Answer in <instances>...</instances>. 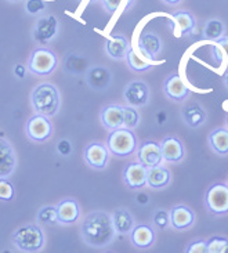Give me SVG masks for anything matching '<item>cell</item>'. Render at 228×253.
Returning <instances> with one entry per match:
<instances>
[{"label": "cell", "instance_id": "21", "mask_svg": "<svg viewBox=\"0 0 228 253\" xmlns=\"http://www.w3.org/2000/svg\"><path fill=\"white\" fill-rule=\"evenodd\" d=\"M129 48L130 43L123 35H111L105 41V53L114 60H123Z\"/></svg>", "mask_w": 228, "mask_h": 253}, {"label": "cell", "instance_id": "11", "mask_svg": "<svg viewBox=\"0 0 228 253\" xmlns=\"http://www.w3.org/2000/svg\"><path fill=\"white\" fill-rule=\"evenodd\" d=\"M163 91L169 100L176 101V103L186 101L188 96L191 94V90L188 89V86L184 83L179 74H172L166 78L165 83H163Z\"/></svg>", "mask_w": 228, "mask_h": 253}, {"label": "cell", "instance_id": "18", "mask_svg": "<svg viewBox=\"0 0 228 253\" xmlns=\"http://www.w3.org/2000/svg\"><path fill=\"white\" fill-rule=\"evenodd\" d=\"M138 50L144 54V57L150 61H153L156 55L162 51V41L158 35L151 32H144L140 35L137 42Z\"/></svg>", "mask_w": 228, "mask_h": 253}, {"label": "cell", "instance_id": "9", "mask_svg": "<svg viewBox=\"0 0 228 253\" xmlns=\"http://www.w3.org/2000/svg\"><path fill=\"white\" fill-rule=\"evenodd\" d=\"M57 34H58V20L54 15H46L38 20L32 36L38 43L44 44L53 41Z\"/></svg>", "mask_w": 228, "mask_h": 253}, {"label": "cell", "instance_id": "20", "mask_svg": "<svg viewBox=\"0 0 228 253\" xmlns=\"http://www.w3.org/2000/svg\"><path fill=\"white\" fill-rule=\"evenodd\" d=\"M17 158L11 144L4 138H0V177L10 176L15 169Z\"/></svg>", "mask_w": 228, "mask_h": 253}, {"label": "cell", "instance_id": "2", "mask_svg": "<svg viewBox=\"0 0 228 253\" xmlns=\"http://www.w3.org/2000/svg\"><path fill=\"white\" fill-rule=\"evenodd\" d=\"M35 114L53 117L60 110V93L51 83H39L31 94Z\"/></svg>", "mask_w": 228, "mask_h": 253}, {"label": "cell", "instance_id": "46", "mask_svg": "<svg viewBox=\"0 0 228 253\" xmlns=\"http://www.w3.org/2000/svg\"><path fill=\"white\" fill-rule=\"evenodd\" d=\"M227 185H228V183H227Z\"/></svg>", "mask_w": 228, "mask_h": 253}, {"label": "cell", "instance_id": "10", "mask_svg": "<svg viewBox=\"0 0 228 253\" xmlns=\"http://www.w3.org/2000/svg\"><path fill=\"white\" fill-rule=\"evenodd\" d=\"M137 159L145 168H152L156 165H162L163 157L160 151V144L152 140H145L140 144L137 150Z\"/></svg>", "mask_w": 228, "mask_h": 253}, {"label": "cell", "instance_id": "45", "mask_svg": "<svg viewBox=\"0 0 228 253\" xmlns=\"http://www.w3.org/2000/svg\"><path fill=\"white\" fill-rule=\"evenodd\" d=\"M10 1H14V3H15V1H20V0H10Z\"/></svg>", "mask_w": 228, "mask_h": 253}, {"label": "cell", "instance_id": "43", "mask_svg": "<svg viewBox=\"0 0 228 253\" xmlns=\"http://www.w3.org/2000/svg\"><path fill=\"white\" fill-rule=\"evenodd\" d=\"M224 83H226V86L228 87V69L226 71V74H224Z\"/></svg>", "mask_w": 228, "mask_h": 253}, {"label": "cell", "instance_id": "24", "mask_svg": "<svg viewBox=\"0 0 228 253\" xmlns=\"http://www.w3.org/2000/svg\"><path fill=\"white\" fill-rule=\"evenodd\" d=\"M181 117H183V121L186 122V125L195 129V127H199L200 125H203L206 122L207 115L199 104L191 103L183 107Z\"/></svg>", "mask_w": 228, "mask_h": 253}, {"label": "cell", "instance_id": "44", "mask_svg": "<svg viewBox=\"0 0 228 253\" xmlns=\"http://www.w3.org/2000/svg\"><path fill=\"white\" fill-rule=\"evenodd\" d=\"M226 125H227V129H228V115H227V118H226Z\"/></svg>", "mask_w": 228, "mask_h": 253}, {"label": "cell", "instance_id": "12", "mask_svg": "<svg viewBox=\"0 0 228 253\" xmlns=\"http://www.w3.org/2000/svg\"><path fill=\"white\" fill-rule=\"evenodd\" d=\"M123 181L130 190H141L147 185V168L140 162H130L124 166Z\"/></svg>", "mask_w": 228, "mask_h": 253}, {"label": "cell", "instance_id": "5", "mask_svg": "<svg viewBox=\"0 0 228 253\" xmlns=\"http://www.w3.org/2000/svg\"><path fill=\"white\" fill-rule=\"evenodd\" d=\"M57 64H58V60L53 50L47 47H38L29 55L27 67L31 74L44 78L54 72Z\"/></svg>", "mask_w": 228, "mask_h": 253}, {"label": "cell", "instance_id": "42", "mask_svg": "<svg viewBox=\"0 0 228 253\" xmlns=\"http://www.w3.org/2000/svg\"><path fill=\"white\" fill-rule=\"evenodd\" d=\"M221 253H228V240H227V242L224 244L223 249H221Z\"/></svg>", "mask_w": 228, "mask_h": 253}, {"label": "cell", "instance_id": "25", "mask_svg": "<svg viewBox=\"0 0 228 253\" xmlns=\"http://www.w3.org/2000/svg\"><path fill=\"white\" fill-rule=\"evenodd\" d=\"M111 220H112L114 228L117 234H129L134 227L133 214L124 208L115 209L114 213L111 214Z\"/></svg>", "mask_w": 228, "mask_h": 253}, {"label": "cell", "instance_id": "13", "mask_svg": "<svg viewBox=\"0 0 228 253\" xmlns=\"http://www.w3.org/2000/svg\"><path fill=\"white\" fill-rule=\"evenodd\" d=\"M55 211H57L58 223L64 224V226L75 224L80 217V208L74 198H65L60 201L55 205Z\"/></svg>", "mask_w": 228, "mask_h": 253}, {"label": "cell", "instance_id": "28", "mask_svg": "<svg viewBox=\"0 0 228 253\" xmlns=\"http://www.w3.org/2000/svg\"><path fill=\"white\" fill-rule=\"evenodd\" d=\"M124 58H126V62H127V67L134 72H145V71L152 68V62L150 60H147V58L140 57L134 48H129Z\"/></svg>", "mask_w": 228, "mask_h": 253}, {"label": "cell", "instance_id": "6", "mask_svg": "<svg viewBox=\"0 0 228 253\" xmlns=\"http://www.w3.org/2000/svg\"><path fill=\"white\" fill-rule=\"evenodd\" d=\"M205 206L207 212L214 216L228 213V185L224 183H213L205 194Z\"/></svg>", "mask_w": 228, "mask_h": 253}, {"label": "cell", "instance_id": "14", "mask_svg": "<svg viewBox=\"0 0 228 253\" xmlns=\"http://www.w3.org/2000/svg\"><path fill=\"white\" fill-rule=\"evenodd\" d=\"M124 100L131 107H144L150 100V89L143 81H133L124 89Z\"/></svg>", "mask_w": 228, "mask_h": 253}, {"label": "cell", "instance_id": "1", "mask_svg": "<svg viewBox=\"0 0 228 253\" xmlns=\"http://www.w3.org/2000/svg\"><path fill=\"white\" fill-rule=\"evenodd\" d=\"M83 241L93 248H104L110 245L115 238V228L111 214L103 211L89 213L80 226Z\"/></svg>", "mask_w": 228, "mask_h": 253}, {"label": "cell", "instance_id": "3", "mask_svg": "<svg viewBox=\"0 0 228 253\" xmlns=\"http://www.w3.org/2000/svg\"><path fill=\"white\" fill-rule=\"evenodd\" d=\"M11 241L21 252H40L44 247V233L39 224H25L11 234Z\"/></svg>", "mask_w": 228, "mask_h": 253}, {"label": "cell", "instance_id": "29", "mask_svg": "<svg viewBox=\"0 0 228 253\" xmlns=\"http://www.w3.org/2000/svg\"><path fill=\"white\" fill-rule=\"evenodd\" d=\"M93 1H98L104 7V10L111 15L124 13L130 10L131 6L134 4V0H93Z\"/></svg>", "mask_w": 228, "mask_h": 253}, {"label": "cell", "instance_id": "27", "mask_svg": "<svg viewBox=\"0 0 228 253\" xmlns=\"http://www.w3.org/2000/svg\"><path fill=\"white\" fill-rule=\"evenodd\" d=\"M172 18L176 21L177 27L180 29V35L184 36V35L192 34L196 28V18L192 13L187 11V10H177L172 14Z\"/></svg>", "mask_w": 228, "mask_h": 253}, {"label": "cell", "instance_id": "35", "mask_svg": "<svg viewBox=\"0 0 228 253\" xmlns=\"http://www.w3.org/2000/svg\"><path fill=\"white\" fill-rule=\"evenodd\" d=\"M153 226L159 228V230H165L166 227L170 226V217L169 213L162 209H158L153 213Z\"/></svg>", "mask_w": 228, "mask_h": 253}, {"label": "cell", "instance_id": "19", "mask_svg": "<svg viewBox=\"0 0 228 253\" xmlns=\"http://www.w3.org/2000/svg\"><path fill=\"white\" fill-rule=\"evenodd\" d=\"M100 121L105 129L114 130L123 126V107L117 104H108L103 107Z\"/></svg>", "mask_w": 228, "mask_h": 253}, {"label": "cell", "instance_id": "26", "mask_svg": "<svg viewBox=\"0 0 228 253\" xmlns=\"http://www.w3.org/2000/svg\"><path fill=\"white\" fill-rule=\"evenodd\" d=\"M209 145L210 148L221 157L228 155V129L216 127L209 134Z\"/></svg>", "mask_w": 228, "mask_h": 253}, {"label": "cell", "instance_id": "4", "mask_svg": "<svg viewBox=\"0 0 228 253\" xmlns=\"http://www.w3.org/2000/svg\"><path fill=\"white\" fill-rule=\"evenodd\" d=\"M110 154L117 158H127L137 150V137L133 130L120 126L117 129L110 130L107 137V144Z\"/></svg>", "mask_w": 228, "mask_h": 253}, {"label": "cell", "instance_id": "23", "mask_svg": "<svg viewBox=\"0 0 228 253\" xmlns=\"http://www.w3.org/2000/svg\"><path fill=\"white\" fill-rule=\"evenodd\" d=\"M112 81V74L108 68L97 65L87 71V83L91 89L104 90L110 86Z\"/></svg>", "mask_w": 228, "mask_h": 253}, {"label": "cell", "instance_id": "41", "mask_svg": "<svg viewBox=\"0 0 228 253\" xmlns=\"http://www.w3.org/2000/svg\"><path fill=\"white\" fill-rule=\"evenodd\" d=\"M162 1L165 3L166 6H177L183 0H162Z\"/></svg>", "mask_w": 228, "mask_h": 253}, {"label": "cell", "instance_id": "47", "mask_svg": "<svg viewBox=\"0 0 228 253\" xmlns=\"http://www.w3.org/2000/svg\"><path fill=\"white\" fill-rule=\"evenodd\" d=\"M80 1H82V0H80Z\"/></svg>", "mask_w": 228, "mask_h": 253}, {"label": "cell", "instance_id": "34", "mask_svg": "<svg viewBox=\"0 0 228 253\" xmlns=\"http://www.w3.org/2000/svg\"><path fill=\"white\" fill-rule=\"evenodd\" d=\"M223 55L228 61V36H221L220 39L216 41V47L213 50V57L217 61L223 60Z\"/></svg>", "mask_w": 228, "mask_h": 253}, {"label": "cell", "instance_id": "8", "mask_svg": "<svg viewBox=\"0 0 228 253\" xmlns=\"http://www.w3.org/2000/svg\"><path fill=\"white\" fill-rule=\"evenodd\" d=\"M83 159L86 165H89L94 170H103L108 166L110 161V150L103 143H90L83 151Z\"/></svg>", "mask_w": 228, "mask_h": 253}, {"label": "cell", "instance_id": "16", "mask_svg": "<svg viewBox=\"0 0 228 253\" xmlns=\"http://www.w3.org/2000/svg\"><path fill=\"white\" fill-rule=\"evenodd\" d=\"M169 217L170 226L177 231L188 230L195 223V212L187 205H176L172 208L169 212Z\"/></svg>", "mask_w": 228, "mask_h": 253}, {"label": "cell", "instance_id": "17", "mask_svg": "<svg viewBox=\"0 0 228 253\" xmlns=\"http://www.w3.org/2000/svg\"><path fill=\"white\" fill-rule=\"evenodd\" d=\"M130 242L137 249H148L155 244V230L150 224H134L130 231Z\"/></svg>", "mask_w": 228, "mask_h": 253}, {"label": "cell", "instance_id": "33", "mask_svg": "<svg viewBox=\"0 0 228 253\" xmlns=\"http://www.w3.org/2000/svg\"><path fill=\"white\" fill-rule=\"evenodd\" d=\"M15 197V187L7 177H0V202H11Z\"/></svg>", "mask_w": 228, "mask_h": 253}, {"label": "cell", "instance_id": "40", "mask_svg": "<svg viewBox=\"0 0 228 253\" xmlns=\"http://www.w3.org/2000/svg\"><path fill=\"white\" fill-rule=\"evenodd\" d=\"M14 71H15V75H17V78H25V75H27V68L22 65V64H17L15 65V68H14Z\"/></svg>", "mask_w": 228, "mask_h": 253}, {"label": "cell", "instance_id": "15", "mask_svg": "<svg viewBox=\"0 0 228 253\" xmlns=\"http://www.w3.org/2000/svg\"><path fill=\"white\" fill-rule=\"evenodd\" d=\"M160 151L163 161L179 164L186 157V148L184 144L176 136H167L160 143Z\"/></svg>", "mask_w": 228, "mask_h": 253}, {"label": "cell", "instance_id": "39", "mask_svg": "<svg viewBox=\"0 0 228 253\" xmlns=\"http://www.w3.org/2000/svg\"><path fill=\"white\" fill-rule=\"evenodd\" d=\"M57 152L61 157H69L72 154V143L69 141L68 138H62L57 143Z\"/></svg>", "mask_w": 228, "mask_h": 253}, {"label": "cell", "instance_id": "32", "mask_svg": "<svg viewBox=\"0 0 228 253\" xmlns=\"http://www.w3.org/2000/svg\"><path fill=\"white\" fill-rule=\"evenodd\" d=\"M140 124V114L136 107H123V126L127 129H134Z\"/></svg>", "mask_w": 228, "mask_h": 253}, {"label": "cell", "instance_id": "7", "mask_svg": "<svg viewBox=\"0 0 228 253\" xmlns=\"http://www.w3.org/2000/svg\"><path fill=\"white\" fill-rule=\"evenodd\" d=\"M25 134L34 143H44L53 136V124L48 117L35 114L25 124Z\"/></svg>", "mask_w": 228, "mask_h": 253}, {"label": "cell", "instance_id": "37", "mask_svg": "<svg viewBox=\"0 0 228 253\" xmlns=\"http://www.w3.org/2000/svg\"><path fill=\"white\" fill-rule=\"evenodd\" d=\"M186 253H207V242L205 240L191 241L187 245Z\"/></svg>", "mask_w": 228, "mask_h": 253}, {"label": "cell", "instance_id": "31", "mask_svg": "<svg viewBox=\"0 0 228 253\" xmlns=\"http://www.w3.org/2000/svg\"><path fill=\"white\" fill-rule=\"evenodd\" d=\"M38 223L41 226H54L58 223L57 211L54 205H46L41 208L38 213Z\"/></svg>", "mask_w": 228, "mask_h": 253}, {"label": "cell", "instance_id": "38", "mask_svg": "<svg viewBox=\"0 0 228 253\" xmlns=\"http://www.w3.org/2000/svg\"><path fill=\"white\" fill-rule=\"evenodd\" d=\"M27 11L29 14H40L46 8V3L43 0H27Z\"/></svg>", "mask_w": 228, "mask_h": 253}, {"label": "cell", "instance_id": "30", "mask_svg": "<svg viewBox=\"0 0 228 253\" xmlns=\"http://www.w3.org/2000/svg\"><path fill=\"white\" fill-rule=\"evenodd\" d=\"M226 34V25L219 18H210L203 28V36L207 41L216 42Z\"/></svg>", "mask_w": 228, "mask_h": 253}, {"label": "cell", "instance_id": "22", "mask_svg": "<svg viewBox=\"0 0 228 253\" xmlns=\"http://www.w3.org/2000/svg\"><path fill=\"white\" fill-rule=\"evenodd\" d=\"M172 174L167 168L162 165H156L152 168H147V185L153 190H162L169 185Z\"/></svg>", "mask_w": 228, "mask_h": 253}, {"label": "cell", "instance_id": "36", "mask_svg": "<svg viewBox=\"0 0 228 253\" xmlns=\"http://www.w3.org/2000/svg\"><path fill=\"white\" fill-rule=\"evenodd\" d=\"M207 242V253H221V249L224 244L227 242V238L224 237H212Z\"/></svg>", "mask_w": 228, "mask_h": 253}]
</instances>
